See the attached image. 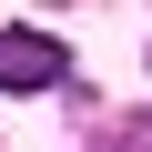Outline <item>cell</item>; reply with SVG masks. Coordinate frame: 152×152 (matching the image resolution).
<instances>
[{"instance_id": "obj_1", "label": "cell", "mask_w": 152, "mask_h": 152, "mask_svg": "<svg viewBox=\"0 0 152 152\" xmlns=\"http://www.w3.org/2000/svg\"><path fill=\"white\" fill-rule=\"evenodd\" d=\"M51 81H71V51L51 31H0V91H51Z\"/></svg>"}, {"instance_id": "obj_2", "label": "cell", "mask_w": 152, "mask_h": 152, "mask_svg": "<svg viewBox=\"0 0 152 152\" xmlns=\"http://www.w3.org/2000/svg\"><path fill=\"white\" fill-rule=\"evenodd\" d=\"M112 152H152V122H122V132H112Z\"/></svg>"}]
</instances>
